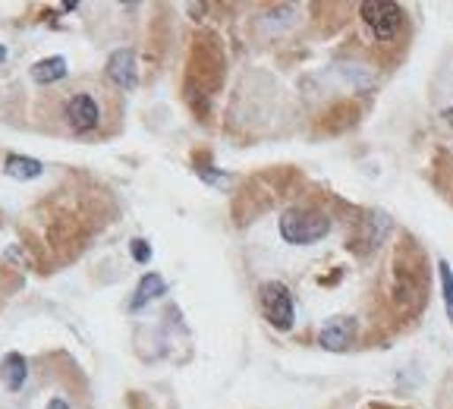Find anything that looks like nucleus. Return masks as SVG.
<instances>
[{
    "mask_svg": "<svg viewBox=\"0 0 453 409\" xmlns=\"http://www.w3.org/2000/svg\"><path fill=\"white\" fill-rule=\"evenodd\" d=\"M35 123L42 133L66 142H104L123 127V98L107 79H64L38 95Z\"/></svg>",
    "mask_w": 453,
    "mask_h": 409,
    "instance_id": "obj_1",
    "label": "nucleus"
},
{
    "mask_svg": "<svg viewBox=\"0 0 453 409\" xmlns=\"http://www.w3.org/2000/svg\"><path fill=\"white\" fill-rule=\"evenodd\" d=\"M331 233V218L315 208H290L280 218V236L290 246H311Z\"/></svg>",
    "mask_w": 453,
    "mask_h": 409,
    "instance_id": "obj_2",
    "label": "nucleus"
},
{
    "mask_svg": "<svg viewBox=\"0 0 453 409\" xmlns=\"http://www.w3.org/2000/svg\"><path fill=\"white\" fill-rule=\"evenodd\" d=\"M258 305H262V315L268 318V325H274L277 331H290L293 321H296V305H293L290 289L277 281H265L258 287Z\"/></svg>",
    "mask_w": 453,
    "mask_h": 409,
    "instance_id": "obj_3",
    "label": "nucleus"
},
{
    "mask_svg": "<svg viewBox=\"0 0 453 409\" xmlns=\"http://www.w3.org/2000/svg\"><path fill=\"white\" fill-rule=\"evenodd\" d=\"M359 16L378 42H394L400 26H403V7L390 4V0H365L359 7Z\"/></svg>",
    "mask_w": 453,
    "mask_h": 409,
    "instance_id": "obj_4",
    "label": "nucleus"
},
{
    "mask_svg": "<svg viewBox=\"0 0 453 409\" xmlns=\"http://www.w3.org/2000/svg\"><path fill=\"white\" fill-rule=\"evenodd\" d=\"M107 85H113L117 92H133L139 85V70H135V50L120 48L113 50L111 60H107Z\"/></svg>",
    "mask_w": 453,
    "mask_h": 409,
    "instance_id": "obj_5",
    "label": "nucleus"
},
{
    "mask_svg": "<svg viewBox=\"0 0 453 409\" xmlns=\"http://www.w3.org/2000/svg\"><path fill=\"white\" fill-rule=\"evenodd\" d=\"M353 337H356V321L349 315H337L321 328L319 343L325 346V350H331V353H343V350L353 343Z\"/></svg>",
    "mask_w": 453,
    "mask_h": 409,
    "instance_id": "obj_6",
    "label": "nucleus"
},
{
    "mask_svg": "<svg viewBox=\"0 0 453 409\" xmlns=\"http://www.w3.org/2000/svg\"><path fill=\"white\" fill-rule=\"evenodd\" d=\"M32 82L42 85V89H50V85L64 82L66 79V57H44V60H38L35 66H32Z\"/></svg>",
    "mask_w": 453,
    "mask_h": 409,
    "instance_id": "obj_7",
    "label": "nucleus"
},
{
    "mask_svg": "<svg viewBox=\"0 0 453 409\" xmlns=\"http://www.w3.org/2000/svg\"><path fill=\"white\" fill-rule=\"evenodd\" d=\"M4 174L13 180H38L44 174V164L38 158H26V155H7L4 161Z\"/></svg>",
    "mask_w": 453,
    "mask_h": 409,
    "instance_id": "obj_8",
    "label": "nucleus"
},
{
    "mask_svg": "<svg viewBox=\"0 0 453 409\" xmlns=\"http://www.w3.org/2000/svg\"><path fill=\"white\" fill-rule=\"evenodd\" d=\"M167 293V283H164V277L161 274H145L139 281V287H135V297L129 299V309H142V305H149L151 299H157V297H164Z\"/></svg>",
    "mask_w": 453,
    "mask_h": 409,
    "instance_id": "obj_9",
    "label": "nucleus"
},
{
    "mask_svg": "<svg viewBox=\"0 0 453 409\" xmlns=\"http://www.w3.org/2000/svg\"><path fill=\"white\" fill-rule=\"evenodd\" d=\"M26 374H28L26 356H19V353L4 356V362H0V378H4L7 390H19L22 384H26Z\"/></svg>",
    "mask_w": 453,
    "mask_h": 409,
    "instance_id": "obj_10",
    "label": "nucleus"
},
{
    "mask_svg": "<svg viewBox=\"0 0 453 409\" xmlns=\"http://www.w3.org/2000/svg\"><path fill=\"white\" fill-rule=\"evenodd\" d=\"M438 271H441V287H444V305H447V318H450L453 325V271L447 261H438Z\"/></svg>",
    "mask_w": 453,
    "mask_h": 409,
    "instance_id": "obj_11",
    "label": "nucleus"
},
{
    "mask_svg": "<svg viewBox=\"0 0 453 409\" xmlns=\"http://www.w3.org/2000/svg\"><path fill=\"white\" fill-rule=\"evenodd\" d=\"M13 289H16V281L7 274V271L0 268V309H4V303L10 299V293H13Z\"/></svg>",
    "mask_w": 453,
    "mask_h": 409,
    "instance_id": "obj_12",
    "label": "nucleus"
},
{
    "mask_svg": "<svg viewBox=\"0 0 453 409\" xmlns=\"http://www.w3.org/2000/svg\"><path fill=\"white\" fill-rule=\"evenodd\" d=\"M133 259H135V261H142V265H145V261L151 259V249H149V243H145V240H133Z\"/></svg>",
    "mask_w": 453,
    "mask_h": 409,
    "instance_id": "obj_13",
    "label": "nucleus"
},
{
    "mask_svg": "<svg viewBox=\"0 0 453 409\" xmlns=\"http://www.w3.org/2000/svg\"><path fill=\"white\" fill-rule=\"evenodd\" d=\"M44 409H73V406L64 400V397H50V400H48V406H44Z\"/></svg>",
    "mask_w": 453,
    "mask_h": 409,
    "instance_id": "obj_14",
    "label": "nucleus"
},
{
    "mask_svg": "<svg viewBox=\"0 0 453 409\" xmlns=\"http://www.w3.org/2000/svg\"><path fill=\"white\" fill-rule=\"evenodd\" d=\"M4 60H7V48H4V44H0V64H4Z\"/></svg>",
    "mask_w": 453,
    "mask_h": 409,
    "instance_id": "obj_15",
    "label": "nucleus"
}]
</instances>
